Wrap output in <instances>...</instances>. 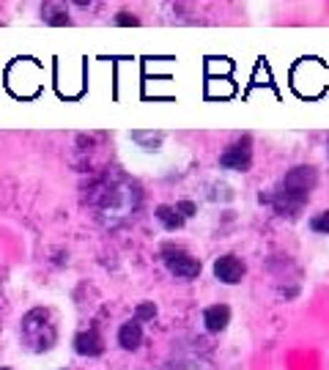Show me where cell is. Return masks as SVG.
I'll list each match as a JSON object with an SVG mask.
<instances>
[{"label":"cell","instance_id":"1","mask_svg":"<svg viewBox=\"0 0 329 370\" xmlns=\"http://www.w3.org/2000/svg\"><path fill=\"white\" fill-rule=\"evenodd\" d=\"M318 184V173L313 165H296L291 168L285 178L280 181V187L272 195V206L283 217H296L305 209V203L310 200V192Z\"/></svg>","mask_w":329,"mask_h":370},{"label":"cell","instance_id":"5","mask_svg":"<svg viewBox=\"0 0 329 370\" xmlns=\"http://www.w3.org/2000/svg\"><path fill=\"white\" fill-rule=\"evenodd\" d=\"M244 274H247V266H244V261L236 258V255H220V258L214 261V277L220 282H226V285L242 282Z\"/></svg>","mask_w":329,"mask_h":370},{"label":"cell","instance_id":"10","mask_svg":"<svg viewBox=\"0 0 329 370\" xmlns=\"http://www.w3.org/2000/svg\"><path fill=\"white\" fill-rule=\"evenodd\" d=\"M44 22L47 25H69V14H66L64 6L50 3V6H44Z\"/></svg>","mask_w":329,"mask_h":370},{"label":"cell","instance_id":"15","mask_svg":"<svg viewBox=\"0 0 329 370\" xmlns=\"http://www.w3.org/2000/svg\"><path fill=\"white\" fill-rule=\"evenodd\" d=\"M116 22H118V25H138V17H135V14H126V11H121Z\"/></svg>","mask_w":329,"mask_h":370},{"label":"cell","instance_id":"4","mask_svg":"<svg viewBox=\"0 0 329 370\" xmlns=\"http://www.w3.org/2000/svg\"><path fill=\"white\" fill-rule=\"evenodd\" d=\"M220 165L226 168V170H250V165H253V140L250 138H242V140H236L233 145H228L226 151H223V157H220Z\"/></svg>","mask_w":329,"mask_h":370},{"label":"cell","instance_id":"3","mask_svg":"<svg viewBox=\"0 0 329 370\" xmlns=\"http://www.w3.org/2000/svg\"><path fill=\"white\" fill-rule=\"evenodd\" d=\"M162 258H165L168 272L176 274V277H181V280H192V277L201 274V261L192 258L190 252H184L181 247H165V250H162Z\"/></svg>","mask_w":329,"mask_h":370},{"label":"cell","instance_id":"8","mask_svg":"<svg viewBox=\"0 0 329 370\" xmlns=\"http://www.w3.org/2000/svg\"><path fill=\"white\" fill-rule=\"evenodd\" d=\"M140 343H143V327H140V321H126L121 324V329H118V346L126 349V351H135Z\"/></svg>","mask_w":329,"mask_h":370},{"label":"cell","instance_id":"12","mask_svg":"<svg viewBox=\"0 0 329 370\" xmlns=\"http://www.w3.org/2000/svg\"><path fill=\"white\" fill-rule=\"evenodd\" d=\"M310 228L315 230V233H327V236H329V209H327V212H321V214H315V217H313Z\"/></svg>","mask_w":329,"mask_h":370},{"label":"cell","instance_id":"13","mask_svg":"<svg viewBox=\"0 0 329 370\" xmlns=\"http://www.w3.org/2000/svg\"><path fill=\"white\" fill-rule=\"evenodd\" d=\"M156 316V307L154 302H143L138 307V316H135V321H146V318H154Z\"/></svg>","mask_w":329,"mask_h":370},{"label":"cell","instance_id":"2","mask_svg":"<svg viewBox=\"0 0 329 370\" xmlns=\"http://www.w3.org/2000/svg\"><path fill=\"white\" fill-rule=\"evenodd\" d=\"M22 340L36 354L50 351L52 346H55V340H58V329L52 324L50 310L36 307L31 313H25V318H22Z\"/></svg>","mask_w":329,"mask_h":370},{"label":"cell","instance_id":"14","mask_svg":"<svg viewBox=\"0 0 329 370\" xmlns=\"http://www.w3.org/2000/svg\"><path fill=\"white\" fill-rule=\"evenodd\" d=\"M176 209H178V214H181V217H192V212H195V206H192L190 200H184V203H176Z\"/></svg>","mask_w":329,"mask_h":370},{"label":"cell","instance_id":"7","mask_svg":"<svg viewBox=\"0 0 329 370\" xmlns=\"http://www.w3.org/2000/svg\"><path fill=\"white\" fill-rule=\"evenodd\" d=\"M203 324H206V329L211 335H217V332H223L228 324H231V307L228 304H211L203 310Z\"/></svg>","mask_w":329,"mask_h":370},{"label":"cell","instance_id":"11","mask_svg":"<svg viewBox=\"0 0 329 370\" xmlns=\"http://www.w3.org/2000/svg\"><path fill=\"white\" fill-rule=\"evenodd\" d=\"M132 140L143 143V145L151 151V148H156V145L162 143V135H159V132H156V135H154V132H132Z\"/></svg>","mask_w":329,"mask_h":370},{"label":"cell","instance_id":"6","mask_svg":"<svg viewBox=\"0 0 329 370\" xmlns=\"http://www.w3.org/2000/svg\"><path fill=\"white\" fill-rule=\"evenodd\" d=\"M74 351L80 356H99L104 351V340L96 329H86L74 337Z\"/></svg>","mask_w":329,"mask_h":370},{"label":"cell","instance_id":"9","mask_svg":"<svg viewBox=\"0 0 329 370\" xmlns=\"http://www.w3.org/2000/svg\"><path fill=\"white\" fill-rule=\"evenodd\" d=\"M156 220H159L168 230H178L184 225V217L178 214L176 206H159V209H156Z\"/></svg>","mask_w":329,"mask_h":370}]
</instances>
